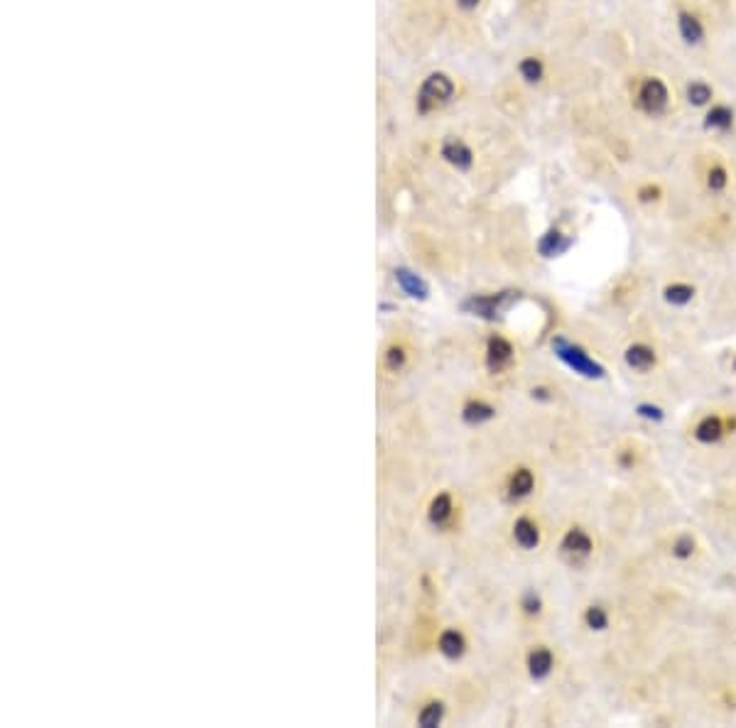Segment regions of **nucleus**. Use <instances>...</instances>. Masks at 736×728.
Wrapping results in <instances>:
<instances>
[{
	"label": "nucleus",
	"instance_id": "f257e3e1",
	"mask_svg": "<svg viewBox=\"0 0 736 728\" xmlns=\"http://www.w3.org/2000/svg\"><path fill=\"white\" fill-rule=\"evenodd\" d=\"M552 351L564 366H569L574 373H579V376H584V378H604L606 376V368L601 366V363H596L584 349H579L577 344L562 339V336L552 339Z\"/></svg>",
	"mask_w": 736,
	"mask_h": 728
},
{
	"label": "nucleus",
	"instance_id": "f03ea898",
	"mask_svg": "<svg viewBox=\"0 0 736 728\" xmlns=\"http://www.w3.org/2000/svg\"><path fill=\"white\" fill-rule=\"evenodd\" d=\"M636 106L645 116H663L670 106V89L663 79L648 77L636 91Z\"/></svg>",
	"mask_w": 736,
	"mask_h": 728
},
{
	"label": "nucleus",
	"instance_id": "7ed1b4c3",
	"mask_svg": "<svg viewBox=\"0 0 736 728\" xmlns=\"http://www.w3.org/2000/svg\"><path fill=\"white\" fill-rule=\"evenodd\" d=\"M452 96H455V82L447 74H432V77H428V82L423 84V89H420V111L430 113L435 108H442L445 103H450Z\"/></svg>",
	"mask_w": 736,
	"mask_h": 728
},
{
	"label": "nucleus",
	"instance_id": "20e7f679",
	"mask_svg": "<svg viewBox=\"0 0 736 728\" xmlns=\"http://www.w3.org/2000/svg\"><path fill=\"white\" fill-rule=\"evenodd\" d=\"M513 302V294L511 292H501V294H474L464 302V309L474 317H481V319H498L506 309L511 307Z\"/></svg>",
	"mask_w": 736,
	"mask_h": 728
},
{
	"label": "nucleus",
	"instance_id": "39448f33",
	"mask_svg": "<svg viewBox=\"0 0 736 728\" xmlns=\"http://www.w3.org/2000/svg\"><path fill=\"white\" fill-rule=\"evenodd\" d=\"M513 344L503 336H491L486 344V366L491 373H501L503 368H508L513 363Z\"/></svg>",
	"mask_w": 736,
	"mask_h": 728
},
{
	"label": "nucleus",
	"instance_id": "423d86ee",
	"mask_svg": "<svg viewBox=\"0 0 736 728\" xmlns=\"http://www.w3.org/2000/svg\"><path fill=\"white\" fill-rule=\"evenodd\" d=\"M559 549H562V554L569 556L572 561H582V559H586V556L591 554V549H594V542H591V537L586 534V530L572 527L562 537V544H559Z\"/></svg>",
	"mask_w": 736,
	"mask_h": 728
},
{
	"label": "nucleus",
	"instance_id": "0eeeda50",
	"mask_svg": "<svg viewBox=\"0 0 736 728\" xmlns=\"http://www.w3.org/2000/svg\"><path fill=\"white\" fill-rule=\"evenodd\" d=\"M677 32H680L682 42L690 47L702 45L707 37L705 23H702L695 13H690V10H680V13H677Z\"/></svg>",
	"mask_w": 736,
	"mask_h": 728
},
{
	"label": "nucleus",
	"instance_id": "6e6552de",
	"mask_svg": "<svg viewBox=\"0 0 736 728\" xmlns=\"http://www.w3.org/2000/svg\"><path fill=\"white\" fill-rule=\"evenodd\" d=\"M442 157L457 169H469L474 162V152L467 142L457 140V138H450V140L442 142Z\"/></svg>",
	"mask_w": 736,
	"mask_h": 728
},
{
	"label": "nucleus",
	"instance_id": "1a4fd4ad",
	"mask_svg": "<svg viewBox=\"0 0 736 728\" xmlns=\"http://www.w3.org/2000/svg\"><path fill=\"white\" fill-rule=\"evenodd\" d=\"M528 674H530L535 682H540V679L550 677L552 667H554V657L552 652L547 650V647H533L530 652H528Z\"/></svg>",
	"mask_w": 736,
	"mask_h": 728
},
{
	"label": "nucleus",
	"instance_id": "9d476101",
	"mask_svg": "<svg viewBox=\"0 0 736 728\" xmlns=\"http://www.w3.org/2000/svg\"><path fill=\"white\" fill-rule=\"evenodd\" d=\"M506 491H508L511 500H523L535 491V476H533L530 469L520 466L515 469L513 474L508 476V483H506Z\"/></svg>",
	"mask_w": 736,
	"mask_h": 728
},
{
	"label": "nucleus",
	"instance_id": "9b49d317",
	"mask_svg": "<svg viewBox=\"0 0 736 728\" xmlns=\"http://www.w3.org/2000/svg\"><path fill=\"white\" fill-rule=\"evenodd\" d=\"M513 539L523 549H535L540 544V527H537V522L533 517L520 515L513 522Z\"/></svg>",
	"mask_w": 736,
	"mask_h": 728
},
{
	"label": "nucleus",
	"instance_id": "f8f14e48",
	"mask_svg": "<svg viewBox=\"0 0 736 728\" xmlns=\"http://www.w3.org/2000/svg\"><path fill=\"white\" fill-rule=\"evenodd\" d=\"M396 282H398L400 290L408 294V297H413V299H425L430 294L428 282H425L420 275H415L413 270H408V267H398V270H396Z\"/></svg>",
	"mask_w": 736,
	"mask_h": 728
},
{
	"label": "nucleus",
	"instance_id": "ddd939ff",
	"mask_svg": "<svg viewBox=\"0 0 736 728\" xmlns=\"http://www.w3.org/2000/svg\"><path fill=\"white\" fill-rule=\"evenodd\" d=\"M437 650L447 657V660H459L467 650V640L457 628H447L440 633V640H437Z\"/></svg>",
	"mask_w": 736,
	"mask_h": 728
},
{
	"label": "nucleus",
	"instance_id": "4468645a",
	"mask_svg": "<svg viewBox=\"0 0 736 728\" xmlns=\"http://www.w3.org/2000/svg\"><path fill=\"white\" fill-rule=\"evenodd\" d=\"M734 111L724 103H714L705 116V128L714 133H729L734 128Z\"/></svg>",
	"mask_w": 736,
	"mask_h": 728
},
{
	"label": "nucleus",
	"instance_id": "2eb2a0df",
	"mask_svg": "<svg viewBox=\"0 0 736 728\" xmlns=\"http://www.w3.org/2000/svg\"><path fill=\"white\" fill-rule=\"evenodd\" d=\"M452 515H455V503H452L450 493H440V495L432 498L428 517L435 527H445V525L452 520Z\"/></svg>",
	"mask_w": 736,
	"mask_h": 728
},
{
	"label": "nucleus",
	"instance_id": "dca6fc26",
	"mask_svg": "<svg viewBox=\"0 0 736 728\" xmlns=\"http://www.w3.org/2000/svg\"><path fill=\"white\" fill-rule=\"evenodd\" d=\"M623 358H626V366L633 368V371H650V368L655 366V351L645 344L628 346Z\"/></svg>",
	"mask_w": 736,
	"mask_h": 728
},
{
	"label": "nucleus",
	"instance_id": "f3484780",
	"mask_svg": "<svg viewBox=\"0 0 736 728\" xmlns=\"http://www.w3.org/2000/svg\"><path fill=\"white\" fill-rule=\"evenodd\" d=\"M496 417V408L489 403H484V400H469L467 405L462 408V420L467 422V425H484V422L494 420Z\"/></svg>",
	"mask_w": 736,
	"mask_h": 728
},
{
	"label": "nucleus",
	"instance_id": "a211bd4d",
	"mask_svg": "<svg viewBox=\"0 0 736 728\" xmlns=\"http://www.w3.org/2000/svg\"><path fill=\"white\" fill-rule=\"evenodd\" d=\"M572 245V238H567V235H562L557 231V228H550L545 235L540 238V243H537V250L542 253V258H554V255H562L564 250Z\"/></svg>",
	"mask_w": 736,
	"mask_h": 728
},
{
	"label": "nucleus",
	"instance_id": "6ab92c4d",
	"mask_svg": "<svg viewBox=\"0 0 736 728\" xmlns=\"http://www.w3.org/2000/svg\"><path fill=\"white\" fill-rule=\"evenodd\" d=\"M724 437V425L717 415H707L705 420L697 422L695 427V439L702 444H714Z\"/></svg>",
	"mask_w": 736,
	"mask_h": 728
},
{
	"label": "nucleus",
	"instance_id": "aec40b11",
	"mask_svg": "<svg viewBox=\"0 0 736 728\" xmlns=\"http://www.w3.org/2000/svg\"><path fill=\"white\" fill-rule=\"evenodd\" d=\"M687 103L695 106V108H702V106H709L714 99V89L709 86L707 82H702V79H697V82H690L687 84Z\"/></svg>",
	"mask_w": 736,
	"mask_h": 728
},
{
	"label": "nucleus",
	"instance_id": "412c9836",
	"mask_svg": "<svg viewBox=\"0 0 736 728\" xmlns=\"http://www.w3.org/2000/svg\"><path fill=\"white\" fill-rule=\"evenodd\" d=\"M442 719H445V704H442V701H428V704L418 711V726L423 728L440 726Z\"/></svg>",
	"mask_w": 736,
	"mask_h": 728
},
{
	"label": "nucleus",
	"instance_id": "4be33fe9",
	"mask_svg": "<svg viewBox=\"0 0 736 728\" xmlns=\"http://www.w3.org/2000/svg\"><path fill=\"white\" fill-rule=\"evenodd\" d=\"M663 297L668 304H675V307H682V304H690L692 297H695V287L685 285V282H675V285H668L663 290Z\"/></svg>",
	"mask_w": 736,
	"mask_h": 728
},
{
	"label": "nucleus",
	"instance_id": "5701e85b",
	"mask_svg": "<svg viewBox=\"0 0 736 728\" xmlns=\"http://www.w3.org/2000/svg\"><path fill=\"white\" fill-rule=\"evenodd\" d=\"M518 72L528 84H537V82H542V77H545V64H542V59H537V57H525V59H520Z\"/></svg>",
	"mask_w": 736,
	"mask_h": 728
},
{
	"label": "nucleus",
	"instance_id": "b1692460",
	"mask_svg": "<svg viewBox=\"0 0 736 728\" xmlns=\"http://www.w3.org/2000/svg\"><path fill=\"white\" fill-rule=\"evenodd\" d=\"M405 361H408V351H405L403 344H391L386 349V353H383V363H386V368L393 373H398L400 368L405 366Z\"/></svg>",
	"mask_w": 736,
	"mask_h": 728
},
{
	"label": "nucleus",
	"instance_id": "393cba45",
	"mask_svg": "<svg viewBox=\"0 0 736 728\" xmlns=\"http://www.w3.org/2000/svg\"><path fill=\"white\" fill-rule=\"evenodd\" d=\"M727 184H729L727 167H724V164H719V162L712 164V167H709V172H707V186L712 191H724V189H727Z\"/></svg>",
	"mask_w": 736,
	"mask_h": 728
},
{
	"label": "nucleus",
	"instance_id": "a878e982",
	"mask_svg": "<svg viewBox=\"0 0 736 728\" xmlns=\"http://www.w3.org/2000/svg\"><path fill=\"white\" fill-rule=\"evenodd\" d=\"M584 623L589 625L591 630H606V625H609V613L601 606H589L584 613Z\"/></svg>",
	"mask_w": 736,
	"mask_h": 728
},
{
	"label": "nucleus",
	"instance_id": "bb28decb",
	"mask_svg": "<svg viewBox=\"0 0 736 728\" xmlns=\"http://www.w3.org/2000/svg\"><path fill=\"white\" fill-rule=\"evenodd\" d=\"M692 552H695V539L690 534H680L673 542V556L677 559H690Z\"/></svg>",
	"mask_w": 736,
	"mask_h": 728
},
{
	"label": "nucleus",
	"instance_id": "cd10ccee",
	"mask_svg": "<svg viewBox=\"0 0 736 728\" xmlns=\"http://www.w3.org/2000/svg\"><path fill=\"white\" fill-rule=\"evenodd\" d=\"M520 606H523V611H525L528 615H537L542 611V601H540V596H537L535 591H525V593H523Z\"/></svg>",
	"mask_w": 736,
	"mask_h": 728
},
{
	"label": "nucleus",
	"instance_id": "c85d7f7f",
	"mask_svg": "<svg viewBox=\"0 0 736 728\" xmlns=\"http://www.w3.org/2000/svg\"><path fill=\"white\" fill-rule=\"evenodd\" d=\"M660 194H663V191H660L658 184H643V186H638V191H636V196L641 204H653V201L660 199Z\"/></svg>",
	"mask_w": 736,
	"mask_h": 728
},
{
	"label": "nucleus",
	"instance_id": "c756f323",
	"mask_svg": "<svg viewBox=\"0 0 736 728\" xmlns=\"http://www.w3.org/2000/svg\"><path fill=\"white\" fill-rule=\"evenodd\" d=\"M636 412H638V417H643V420H653V422H660L665 417L658 405H650V403H641L636 408Z\"/></svg>",
	"mask_w": 736,
	"mask_h": 728
},
{
	"label": "nucleus",
	"instance_id": "7c9ffc66",
	"mask_svg": "<svg viewBox=\"0 0 736 728\" xmlns=\"http://www.w3.org/2000/svg\"><path fill=\"white\" fill-rule=\"evenodd\" d=\"M457 3H459L464 10H474L479 3H481V0H457Z\"/></svg>",
	"mask_w": 736,
	"mask_h": 728
},
{
	"label": "nucleus",
	"instance_id": "2f4dec72",
	"mask_svg": "<svg viewBox=\"0 0 736 728\" xmlns=\"http://www.w3.org/2000/svg\"><path fill=\"white\" fill-rule=\"evenodd\" d=\"M533 398H540V400H550L545 388H533Z\"/></svg>",
	"mask_w": 736,
	"mask_h": 728
}]
</instances>
